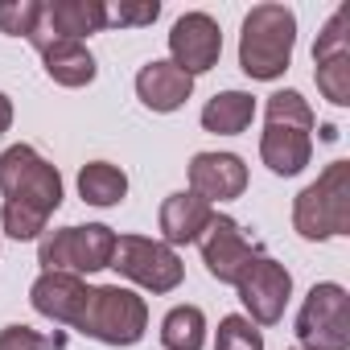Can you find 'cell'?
<instances>
[{
  "instance_id": "cell-1",
  "label": "cell",
  "mask_w": 350,
  "mask_h": 350,
  "mask_svg": "<svg viewBox=\"0 0 350 350\" xmlns=\"http://www.w3.org/2000/svg\"><path fill=\"white\" fill-rule=\"evenodd\" d=\"M0 227L9 239H42L50 215L62 206V173L33 148V144H9L0 152Z\"/></svg>"
},
{
  "instance_id": "cell-2",
  "label": "cell",
  "mask_w": 350,
  "mask_h": 350,
  "mask_svg": "<svg viewBox=\"0 0 350 350\" xmlns=\"http://www.w3.org/2000/svg\"><path fill=\"white\" fill-rule=\"evenodd\" d=\"M297 50V13L288 5H256L243 17L239 33V66L247 79L272 83L288 70Z\"/></svg>"
},
{
  "instance_id": "cell-3",
  "label": "cell",
  "mask_w": 350,
  "mask_h": 350,
  "mask_svg": "<svg viewBox=\"0 0 350 350\" xmlns=\"http://www.w3.org/2000/svg\"><path fill=\"white\" fill-rule=\"evenodd\" d=\"M293 227L301 239H334L350 231V161H329L293 202Z\"/></svg>"
},
{
  "instance_id": "cell-4",
  "label": "cell",
  "mask_w": 350,
  "mask_h": 350,
  "mask_svg": "<svg viewBox=\"0 0 350 350\" xmlns=\"http://www.w3.org/2000/svg\"><path fill=\"white\" fill-rule=\"evenodd\" d=\"M75 329L103 342V346H136L148 329V305L132 288L99 284V288H91L87 309H83Z\"/></svg>"
},
{
  "instance_id": "cell-5",
  "label": "cell",
  "mask_w": 350,
  "mask_h": 350,
  "mask_svg": "<svg viewBox=\"0 0 350 350\" xmlns=\"http://www.w3.org/2000/svg\"><path fill=\"white\" fill-rule=\"evenodd\" d=\"M116 231L103 227V223H87V227H58V231H46L42 243H38V264L42 272H103L111 268V256H116Z\"/></svg>"
},
{
  "instance_id": "cell-6",
  "label": "cell",
  "mask_w": 350,
  "mask_h": 350,
  "mask_svg": "<svg viewBox=\"0 0 350 350\" xmlns=\"http://www.w3.org/2000/svg\"><path fill=\"white\" fill-rule=\"evenodd\" d=\"M301 350H350V297L342 284L321 280L309 288L297 313Z\"/></svg>"
},
{
  "instance_id": "cell-7",
  "label": "cell",
  "mask_w": 350,
  "mask_h": 350,
  "mask_svg": "<svg viewBox=\"0 0 350 350\" xmlns=\"http://www.w3.org/2000/svg\"><path fill=\"white\" fill-rule=\"evenodd\" d=\"M111 268L120 276H128L132 284L148 288V293H173L186 280V264L165 239H144V235H120L116 239V256Z\"/></svg>"
},
{
  "instance_id": "cell-8",
  "label": "cell",
  "mask_w": 350,
  "mask_h": 350,
  "mask_svg": "<svg viewBox=\"0 0 350 350\" xmlns=\"http://www.w3.org/2000/svg\"><path fill=\"white\" fill-rule=\"evenodd\" d=\"M313 79H317V91L334 103V107H346L350 103V5H342L317 33V46H313Z\"/></svg>"
},
{
  "instance_id": "cell-9",
  "label": "cell",
  "mask_w": 350,
  "mask_h": 350,
  "mask_svg": "<svg viewBox=\"0 0 350 350\" xmlns=\"http://www.w3.org/2000/svg\"><path fill=\"white\" fill-rule=\"evenodd\" d=\"M239 301L247 309V321L256 325H276L284 317V305L293 297V276L284 264H276L272 256H260L243 268V276L235 280Z\"/></svg>"
},
{
  "instance_id": "cell-10",
  "label": "cell",
  "mask_w": 350,
  "mask_h": 350,
  "mask_svg": "<svg viewBox=\"0 0 350 350\" xmlns=\"http://www.w3.org/2000/svg\"><path fill=\"white\" fill-rule=\"evenodd\" d=\"M198 247H202L206 272H211L219 284H235V280L243 276V268L264 256V252L243 235V227H239L231 215H215V219L206 223V231L198 235Z\"/></svg>"
},
{
  "instance_id": "cell-11",
  "label": "cell",
  "mask_w": 350,
  "mask_h": 350,
  "mask_svg": "<svg viewBox=\"0 0 350 350\" xmlns=\"http://www.w3.org/2000/svg\"><path fill=\"white\" fill-rule=\"evenodd\" d=\"M169 62L182 66L190 79L206 75L219 66V54H223V29L211 13H186L173 21L169 29Z\"/></svg>"
},
{
  "instance_id": "cell-12",
  "label": "cell",
  "mask_w": 350,
  "mask_h": 350,
  "mask_svg": "<svg viewBox=\"0 0 350 350\" xmlns=\"http://www.w3.org/2000/svg\"><path fill=\"white\" fill-rule=\"evenodd\" d=\"M247 190V165L235 152H194L190 161V194L202 202H231Z\"/></svg>"
},
{
  "instance_id": "cell-13",
  "label": "cell",
  "mask_w": 350,
  "mask_h": 350,
  "mask_svg": "<svg viewBox=\"0 0 350 350\" xmlns=\"http://www.w3.org/2000/svg\"><path fill=\"white\" fill-rule=\"evenodd\" d=\"M42 17H46V13H42ZM29 42L38 46V54H42V62H46V75H50L58 87H87V83H95L99 66H95V54H91L83 42L54 38L46 25H38Z\"/></svg>"
},
{
  "instance_id": "cell-14",
  "label": "cell",
  "mask_w": 350,
  "mask_h": 350,
  "mask_svg": "<svg viewBox=\"0 0 350 350\" xmlns=\"http://www.w3.org/2000/svg\"><path fill=\"white\" fill-rule=\"evenodd\" d=\"M87 297H91V288L75 272H42L29 288L33 309L50 321H58V325H79V317L87 309Z\"/></svg>"
},
{
  "instance_id": "cell-15",
  "label": "cell",
  "mask_w": 350,
  "mask_h": 350,
  "mask_svg": "<svg viewBox=\"0 0 350 350\" xmlns=\"http://www.w3.org/2000/svg\"><path fill=\"white\" fill-rule=\"evenodd\" d=\"M136 95L148 111H178L190 95H194V79L173 66L169 58H157V62H144L140 75H136Z\"/></svg>"
},
{
  "instance_id": "cell-16",
  "label": "cell",
  "mask_w": 350,
  "mask_h": 350,
  "mask_svg": "<svg viewBox=\"0 0 350 350\" xmlns=\"http://www.w3.org/2000/svg\"><path fill=\"white\" fill-rule=\"evenodd\" d=\"M215 219V206L202 202L190 190H178L161 202V235L169 247H182V243H198V235L206 231V223Z\"/></svg>"
},
{
  "instance_id": "cell-17",
  "label": "cell",
  "mask_w": 350,
  "mask_h": 350,
  "mask_svg": "<svg viewBox=\"0 0 350 350\" xmlns=\"http://www.w3.org/2000/svg\"><path fill=\"white\" fill-rule=\"evenodd\" d=\"M260 157L276 178H297V173L313 161V136L301 128H284V124H268L260 136Z\"/></svg>"
},
{
  "instance_id": "cell-18",
  "label": "cell",
  "mask_w": 350,
  "mask_h": 350,
  "mask_svg": "<svg viewBox=\"0 0 350 350\" xmlns=\"http://www.w3.org/2000/svg\"><path fill=\"white\" fill-rule=\"evenodd\" d=\"M42 25L54 38L83 42V38L107 29V5H103V0H54V5H46Z\"/></svg>"
},
{
  "instance_id": "cell-19",
  "label": "cell",
  "mask_w": 350,
  "mask_h": 350,
  "mask_svg": "<svg viewBox=\"0 0 350 350\" xmlns=\"http://www.w3.org/2000/svg\"><path fill=\"white\" fill-rule=\"evenodd\" d=\"M252 120H256V99L247 91H219L202 107V128L215 136H239L252 128Z\"/></svg>"
},
{
  "instance_id": "cell-20",
  "label": "cell",
  "mask_w": 350,
  "mask_h": 350,
  "mask_svg": "<svg viewBox=\"0 0 350 350\" xmlns=\"http://www.w3.org/2000/svg\"><path fill=\"white\" fill-rule=\"evenodd\" d=\"M79 194H83L87 206H103L107 211V206L124 202V194H128V173L120 165H111V161H91V165L79 169Z\"/></svg>"
},
{
  "instance_id": "cell-21",
  "label": "cell",
  "mask_w": 350,
  "mask_h": 350,
  "mask_svg": "<svg viewBox=\"0 0 350 350\" xmlns=\"http://www.w3.org/2000/svg\"><path fill=\"white\" fill-rule=\"evenodd\" d=\"M165 350H202L206 346V313L198 305H173L161 321Z\"/></svg>"
},
{
  "instance_id": "cell-22",
  "label": "cell",
  "mask_w": 350,
  "mask_h": 350,
  "mask_svg": "<svg viewBox=\"0 0 350 350\" xmlns=\"http://www.w3.org/2000/svg\"><path fill=\"white\" fill-rule=\"evenodd\" d=\"M264 116H268V124H284V128H301V132H313V124H317V116L301 99V91H276V95H268Z\"/></svg>"
},
{
  "instance_id": "cell-23",
  "label": "cell",
  "mask_w": 350,
  "mask_h": 350,
  "mask_svg": "<svg viewBox=\"0 0 350 350\" xmlns=\"http://www.w3.org/2000/svg\"><path fill=\"white\" fill-rule=\"evenodd\" d=\"M42 13H46L42 0H0V33L33 38V29L42 25Z\"/></svg>"
},
{
  "instance_id": "cell-24",
  "label": "cell",
  "mask_w": 350,
  "mask_h": 350,
  "mask_svg": "<svg viewBox=\"0 0 350 350\" xmlns=\"http://www.w3.org/2000/svg\"><path fill=\"white\" fill-rule=\"evenodd\" d=\"M215 350H264V334H260L256 321H247L243 313H231V317L219 321Z\"/></svg>"
},
{
  "instance_id": "cell-25",
  "label": "cell",
  "mask_w": 350,
  "mask_h": 350,
  "mask_svg": "<svg viewBox=\"0 0 350 350\" xmlns=\"http://www.w3.org/2000/svg\"><path fill=\"white\" fill-rule=\"evenodd\" d=\"M62 346H66L62 334L46 338V334H38L29 325H5L0 329V350H62Z\"/></svg>"
},
{
  "instance_id": "cell-26",
  "label": "cell",
  "mask_w": 350,
  "mask_h": 350,
  "mask_svg": "<svg viewBox=\"0 0 350 350\" xmlns=\"http://www.w3.org/2000/svg\"><path fill=\"white\" fill-rule=\"evenodd\" d=\"M161 17L157 0H140V5H107V25H152Z\"/></svg>"
},
{
  "instance_id": "cell-27",
  "label": "cell",
  "mask_w": 350,
  "mask_h": 350,
  "mask_svg": "<svg viewBox=\"0 0 350 350\" xmlns=\"http://www.w3.org/2000/svg\"><path fill=\"white\" fill-rule=\"evenodd\" d=\"M9 128H13V99L0 91V136H5Z\"/></svg>"
}]
</instances>
